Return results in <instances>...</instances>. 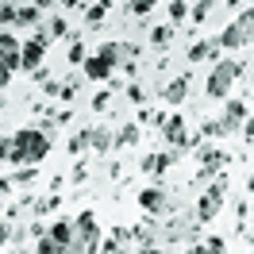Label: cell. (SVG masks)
Instances as JSON below:
<instances>
[{"instance_id": "74e56055", "label": "cell", "mask_w": 254, "mask_h": 254, "mask_svg": "<svg viewBox=\"0 0 254 254\" xmlns=\"http://www.w3.org/2000/svg\"><path fill=\"white\" fill-rule=\"evenodd\" d=\"M4 243H8V227L0 223V251H4Z\"/></svg>"}, {"instance_id": "603a6c76", "label": "cell", "mask_w": 254, "mask_h": 254, "mask_svg": "<svg viewBox=\"0 0 254 254\" xmlns=\"http://www.w3.org/2000/svg\"><path fill=\"white\" fill-rule=\"evenodd\" d=\"M189 4H185V0H170V12H166V16L174 19V23H185V19H189Z\"/></svg>"}, {"instance_id": "f546056e", "label": "cell", "mask_w": 254, "mask_h": 254, "mask_svg": "<svg viewBox=\"0 0 254 254\" xmlns=\"http://www.w3.org/2000/svg\"><path fill=\"white\" fill-rule=\"evenodd\" d=\"M69 62H81V65H85V47H81L77 39H73V47H69Z\"/></svg>"}, {"instance_id": "52a82bcc", "label": "cell", "mask_w": 254, "mask_h": 254, "mask_svg": "<svg viewBox=\"0 0 254 254\" xmlns=\"http://www.w3.org/2000/svg\"><path fill=\"white\" fill-rule=\"evenodd\" d=\"M47 47H50V39L43 31H35L27 43H23V50H19V69L23 73H39L43 69V54H47Z\"/></svg>"}, {"instance_id": "ba28073f", "label": "cell", "mask_w": 254, "mask_h": 254, "mask_svg": "<svg viewBox=\"0 0 254 254\" xmlns=\"http://www.w3.org/2000/svg\"><path fill=\"white\" fill-rule=\"evenodd\" d=\"M135 200H139V208H143V212H150V216H158V212H170V192L162 189V185H146V189L139 192Z\"/></svg>"}, {"instance_id": "f1b7e54d", "label": "cell", "mask_w": 254, "mask_h": 254, "mask_svg": "<svg viewBox=\"0 0 254 254\" xmlns=\"http://www.w3.org/2000/svg\"><path fill=\"white\" fill-rule=\"evenodd\" d=\"M104 12H108V0L93 4V8H89V23H100V19H104Z\"/></svg>"}, {"instance_id": "4316f807", "label": "cell", "mask_w": 254, "mask_h": 254, "mask_svg": "<svg viewBox=\"0 0 254 254\" xmlns=\"http://www.w3.org/2000/svg\"><path fill=\"white\" fill-rule=\"evenodd\" d=\"M154 4H158V0H131V4H127V12H131V16H146Z\"/></svg>"}, {"instance_id": "7402d4cb", "label": "cell", "mask_w": 254, "mask_h": 254, "mask_svg": "<svg viewBox=\"0 0 254 254\" xmlns=\"http://www.w3.org/2000/svg\"><path fill=\"white\" fill-rule=\"evenodd\" d=\"M212 8H216V0H196V8L189 12V19L192 23H204V19L212 16Z\"/></svg>"}, {"instance_id": "44dd1931", "label": "cell", "mask_w": 254, "mask_h": 254, "mask_svg": "<svg viewBox=\"0 0 254 254\" xmlns=\"http://www.w3.org/2000/svg\"><path fill=\"white\" fill-rule=\"evenodd\" d=\"M135 143H139V124H124L116 135V146H135Z\"/></svg>"}, {"instance_id": "9c48e42d", "label": "cell", "mask_w": 254, "mask_h": 254, "mask_svg": "<svg viewBox=\"0 0 254 254\" xmlns=\"http://www.w3.org/2000/svg\"><path fill=\"white\" fill-rule=\"evenodd\" d=\"M177 154H181V150H162V154H146L139 170H143V174H150V177H162V174H166V170H170V166L177 162Z\"/></svg>"}, {"instance_id": "d4e9b609", "label": "cell", "mask_w": 254, "mask_h": 254, "mask_svg": "<svg viewBox=\"0 0 254 254\" xmlns=\"http://www.w3.org/2000/svg\"><path fill=\"white\" fill-rule=\"evenodd\" d=\"M35 254H62V247H58L50 235H43L39 243H35Z\"/></svg>"}, {"instance_id": "30bf717a", "label": "cell", "mask_w": 254, "mask_h": 254, "mask_svg": "<svg viewBox=\"0 0 254 254\" xmlns=\"http://www.w3.org/2000/svg\"><path fill=\"white\" fill-rule=\"evenodd\" d=\"M192 223H196L192 216H189V220H170L166 227H162V239H166V243H189L192 231H196Z\"/></svg>"}, {"instance_id": "5bb4252c", "label": "cell", "mask_w": 254, "mask_h": 254, "mask_svg": "<svg viewBox=\"0 0 254 254\" xmlns=\"http://www.w3.org/2000/svg\"><path fill=\"white\" fill-rule=\"evenodd\" d=\"M216 43H220V50H239V47H247V39H243V31H239L235 19H231V23L216 35Z\"/></svg>"}, {"instance_id": "3957f363", "label": "cell", "mask_w": 254, "mask_h": 254, "mask_svg": "<svg viewBox=\"0 0 254 254\" xmlns=\"http://www.w3.org/2000/svg\"><path fill=\"white\" fill-rule=\"evenodd\" d=\"M227 192V177H216V185H208L200 196H196V208H192V220L196 223H212L216 216H220V208H223V196Z\"/></svg>"}, {"instance_id": "ffe728a7", "label": "cell", "mask_w": 254, "mask_h": 254, "mask_svg": "<svg viewBox=\"0 0 254 254\" xmlns=\"http://www.w3.org/2000/svg\"><path fill=\"white\" fill-rule=\"evenodd\" d=\"M16 23H19V27H35V23H39V8H35V4H19Z\"/></svg>"}, {"instance_id": "d590c367", "label": "cell", "mask_w": 254, "mask_h": 254, "mask_svg": "<svg viewBox=\"0 0 254 254\" xmlns=\"http://www.w3.org/2000/svg\"><path fill=\"white\" fill-rule=\"evenodd\" d=\"M185 254H212V251H208V247H200V243H189V247H185Z\"/></svg>"}, {"instance_id": "4dcf8cb0", "label": "cell", "mask_w": 254, "mask_h": 254, "mask_svg": "<svg viewBox=\"0 0 254 254\" xmlns=\"http://www.w3.org/2000/svg\"><path fill=\"white\" fill-rule=\"evenodd\" d=\"M108 100H112V93L104 89V93H96V96H93V108H96V112H104V108H108Z\"/></svg>"}, {"instance_id": "4fadbf2b", "label": "cell", "mask_w": 254, "mask_h": 254, "mask_svg": "<svg viewBox=\"0 0 254 254\" xmlns=\"http://www.w3.org/2000/svg\"><path fill=\"white\" fill-rule=\"evenodd\" d=\"M185 96H189V73L174 77L166 89H162V100H166V104H174V108H177V104H185Z\"/></svg>"}, {"instance_id": "d6a6232c", "label": "cell", "mask_w": 254, "mask_h": 254, "mask_svg": "<svg viewBox=\"0 0 254 254\" xmlns=\"http://www.w3.org/2000/svg\"><path fill=\"white\" fill-rule=\"evenodd\" d=\"M8 146H12V135H0V166L8 162Z\"/></svg>"}, {"instance_id": "277c9868", "label": "cell", "mask_w": 254, "mask_h": 254, "mask_svg": "<svg viewBox=\"0 0 254 254\" xmlns=\"http://www.w3.org/2000/svg\"><path fill=\"white\" fill-rule=\"evenodd\" d=\"M120 54H124V50H120V43H104L96 54H89V58H85V65H81V69H85V77H89V81L112 77V69H116V62H120Z\"/></svg>"}, {"instance_id": "8992f818", "label": "cell", "mask_w": 254, "mask_h": 254, "mask_svg": "<svg viewBox=\"0 0 254 254\" xmlns=\"http://www.w3.org/2000/svg\"><path fill=\"white\" fill-rule=\"evenodd\" d=\"M158 127H162V139L170 143V150H189V146H196L200 139H189L185 135V120L181 116H158Z\"/></svg>"}, {"instance_id": "9a60e30c", "label": "cell", "mask_w": 254, "mask_h": 254, "mask_svg": "<svg viewBox=\"0 0 254 254\" xmlns=\"http://www.w3.org/2000/svg\"><path fill=\"white\" fill-rule=\"evenodd\" d=\"M220 54V43L216 39H204V43H192L189 47V62H212Z\"/></svg>"}, {"instance_id": "8d00e7d4", "label": "cell", "mask_w": 254, "mask_h": 254, "mask_svg": "<svg viewBox=\"0 0 254 254\" xmlns=\"http://www.w3.org/2000/svg\"><path fill=\"white\" fill-rule=\"evenodd\" d=\"M139 254H166L162 247H139Z\"/></svg>"}, {"instance_id": "f35d334b", "label": "cell", "mask_w": 254, "mask_h": 254, "mask_svg": "<svg viewBox=\"0 0 254 254\" xmlns=\"http://www.w3.org/2000/svg\"><path fill=\"white\" fill-rule=\"evenodd\" d=\"M50 4H54V0H35V8H39V12H43V8H50Z\"/></svg>"}, {"instance_id": "1f68e13d", "label": "cell", "mask_w": 254, "mask_h": 254, "mask_svg": "<svg viewBox=\"0 0 254 254\" xmlns=\"http://www.w3.org/2000/svg\"><path fill=\"white\" fill-rule=\"evenodd\" d=\"M204 247H208L212 254H227V243H223V239H208Z\"/></svg>"}, {"instance_id": "8fae6325", "label": "cell", "mask_w": 254, "mask_h": 254, "mask_svg": "<svg viewBox=\"0 0 254 254\" xmlns=\"http://www.w3.org/2000/svg\"><path fill=\"white\" fill-rule=\"evenodd\" d=\"M200 162H204V166L196 170V181H208L216 170L227 166V150H200Z\"/></svg>"}, {"instance_id": "836d02e7", "label": "cell", "mask_w": 254, "mask_h": 254, "mask_svg": "<svg viewBox=\"0 0 254 254\" xmlns=\"http://www.w3.org/2000/svg\"><path fill=\"white\" fill-rule=\"evenodd\" d=\"M127 96H131V104H143V100H146V93L139 89V85H131V89H127Z\"/></svg>"}, {"instance_id": "2e32d148", "label": "cell", "mask_w": 254, "mask_h": 254, "mask_svg": "<svg viewBox=\"0 0 254 254\" xmlns=\"http://www.w3.org/2000/svg\"><path fill=\"white\" fill-rule=\"evenodd\" d=\"M47 235L54 239L58 247H69V243H73V220H54L47 227Z\"/></svg>"}, {"instance_id": "e575fe53", "label": "cell", "mask_w": 254, "mask_h": 254, "mask_svg": "<svg viewBox=\"0 0 254 254\" xmlns=\"http://www.w3.org/2000/svg\"><path fill=\"white\" fill-rule=\"evenodd\" d=\"M243 139L254 143V116H247V124H243Z\"/></svg>"}, {"instance_id": "7c38bea8", "label": "cell", "mask_w": 254, "mask_h": 254, "mask_svg": "<svg viewBox=\"0 0 254 254\" xmlns=\"http://www.w3.org/2000/svg\"><path fill=\"white\" fill-rule=\"evenodd\" d=\"M220 124H223V131H235V127H243V124H247V104H243V100H227V104H223Z\"/></svg>"}, {"instance_id": "5b68a950", "label": "cell", "mask_w": 254, "mask_h": 254, "mask_svg": "<svg viewBox=\"0 0 254 254\" xmlns=\"http://www.w3.org/2000/svg\"><path fill=\"white\" fill-rule=\"evenodd\" d=\"M73 243L85 247L89 254L100 251V223H96V212H77V220H73Z\"/></svg>"}, {"instance_id": "484cf974", "label": "cell", "mask_w": 254, "mask_h": 254, "mask_svg": "<svg viewBox=\"0 0 254 254\" xmlns=\"http://www.w3.org/2000/svg\"><path fill=\"white\" fill-rule=\"evenodd\" d=\"M43 35H47V39H50V35H65V19L62 16H50L47 27H43Z\"/></svg>"}, {"instance_id": "e0dca14e", "label": "cell", "mask_w": 254, "mask_h": 254, "mask_svg": "<svg viewBox=\"0 0 254 254\" xmlns=\"http://www.w3.org/2000/svg\"><path fill=\"white\" fill-rule=\"evenodd\" d=\"M235 23H239V31H243V39H247V47H254V8H243L235 16Z\"/></svg>"}, {"instance_id": "ab89813d", "label": "cell", "mask_w": 254, "mask_h": 254, "mask_svg": "<svg viewBox=\"0 0 254 254\" xmlns=\"http://www.w3.org/2000/svg\"><path fill=\"white\" fill-rule=\"evenodd\" d=\"M4 85H8V77H4V73H0V89H4Z\"/></svg>"}, {"instance_id": "6da1fadb", "label": "cell", "mask_w": 254, "mask_h": 254, "mask_svg": "<svg viewBox=\"0 0 254 254\" xmlns=\"http://www.w3.org/2000/svg\"><path fill=\"white\" fill-rule=\"evenodd\" d=\"M50 154V135L39 131V127H23L12 135V146H8V166H35Z\"/></svg>"}, {"instance_id": "7a4b0ae2", "label": "cell", "mask_w": 254, "mask_h": 254, "mask_svg": "<svg viewBox=\"0 0 254 254\" xmlns=\"http://www.w3.org/2000/svg\"><path fill=\"white\" fill-rule=\"evenodd\" d=\"M239 73H243V62H235V58H220V62L212 65L208 81H204V93L212 96V100H227V93H231V85L239 81Z\"/></svg>"}, {"instance_id": "ac0fdd59", "label": "cell", "mask_w": 254, "mask_h": 254, "mask_svg": "<svg viewBox=\"0 0 254 254\" xmlns=\"http://www.w3.org/2000/svg\"><path fill=\"white\" fill-rule=\"evenodd\" d=\"M89 143H93L96 150H112V146H116V135L104 131V127H89Z\"/></svg>"}, {"instance_id": "d6986e66", "label": "cell", "mask_w": 254, "mask_h": 254, "mask_svg": "<svg viewBox=\"0 0 254 254\" xmlns=\"http://www.w3.org/2000/svg\"><path fill=\"white\" fill-rule=\"evenodd\" d=\"M16 12H19V4H12V0H4V4H0V31H12Z\"/></svg>"}, {"instance_id": "83f0119b", "label": "cell", "mask_w": 254, "mask_h": 254, "mask_svg": "<svg viewBox=\"0 0 254 254\" xmlns=\"http://www.w3.org/2000/svg\"><path fill=\"white\" fill-rule=\"evenodd\" d=\"M170 39H174V31H170V27H154V31H150V43H154V47H166Z\"/></svg>"}, {"instance_id": "cb8c5ba5", "label": "cell", "mask_w": 254, "mask_h": 254, "mask_svg": "<svg viewBox=\"0 0 254 254\" xmlns=\"http://www.w3.org/2000/svg\"><path fill=\"white\" fill-rule=\"evenodd\" d=\"M85 146H93V143H89V127L77 131V135H69V154H81Z\"/></svg>"}]
</instances>
